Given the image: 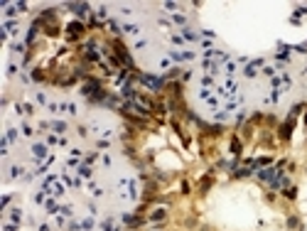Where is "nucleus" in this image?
Masks as SVG:
<instances>
[{
    "label": "nucleus",
    "instance_id": "nucleus-12",
    "mask_svg": "<svg viewBox=\"0 0 307 231\" xmlns=\"http://www.w3.org/2000/svg\"><path fill=\"white\" fill-rule=\"evenodd\" d=\"M121 30H123V32H130V34H140V27H138V25H123Z\"/></svg>",
    "mask_w": 307,
    "mask_h": 231
},
{
    "label": "nucleus",
    "instance_id": "nucleus-14",
    "mask_svg": "<svg viewBox=\"0 0 307 231\" xmlns=\"http://www.w3.org/2000/svg\"><path fill=\"white\" fill-rule=\"evenodd\" d=\"M52 128H54L57 133H64V131H67V123H64V121H54V123H52Z\"/></svg>",
    "mask_w": 307,
    "mask_h": 231
},
{
    "label": "nucleus",
    "instance_id": "nucleus-23",
    "mask_svg": "<svg viewBox=\"0 0 307 231\" xmlns=\"http://www.w3.org/2000/svg\"><path fill=\"white\" fill-rule=\"evenodd\" d=\"M143 47H147V39H138L135 42V49H143Z\"/></svg>",
    "mask_w": 307,
    "mask_h": 231
},
{
    "label": "nucleus",
    "instance_id": "nucleus-21",
    "mask_svg": "<svg viewBox=\"0 0 307 231\" xmlns=\"http://www.w3.org/2000/svg\"><path fill=\"white\" fill-rule=\"evenodd\" d=\"M32 79H34V81H42V79H44L42 69H34V71H32Z\"/></svg>",
    "mask_w": 307,
    "mask_h": 231
},
{
    "label": "nucleus",
    "instance_id": "nucleus-9",
    "mask_svg": "<svg viewBox=\"0 0 307 231\" xmlns=\"http://www.w3.org/2000/svg\"><path fill=\"white\" fill-rule=\"evenodd\" d=\"M172 22H174V25H187V17H184L182 12H172Z\"/></svg>",
    "mask_w": 307,
    "mask_h": 231
},
{
    "label": "nucleus",
    "instance_id": "nucleus-28",
    "mask_svg": "<svg viewBox=\"0 0 307 231\" xmlns=\"http://www.w3.org/2000/svg\"><path fill=\"white\" fill-rule=\"evenodd\" d=\"M182 194H189V182H182Z\"/></svg>",
    "mask_w": 307,
    "mask_h": 231
},
{
    "label": "nucleus",
    "instance_id": "nucleus-4",
    "mask_svg": "<svg viewBox=\"0 0 307 231\" xmlns=\"http://www.w3.org/2000/svg\"><path fill=\"white\" fill-rule=\"evenodd\" d=\"M67 32H69V37H79V34H84V25L81 22H71L67 27Z\"/></svg>",
    "mask_w": 307,
    "mask_h": 231
},
{
    "label": "nucleus",
    "instance_id": "nucleus-7",
    "mask_svg": "<svg viewBox=\"0 0 307 231\" xmlns=\"http://www.w3.org/2000/svg\"><path fill=\"white\" fill-rule=\"evenodd\" d=\"M165 211H167V209L160 207V209H155V211L150 214V219H152V221H160V219H165Z\"/></svg>",
    "mask_w": 307,
    "mask_h": 231
},
{
    "label": "nucleus",
    "instance_id": "nucleus-30",
    "mask_svg": "<svg viewBox=\"0 0 307 231\" xmlns=\"http://www.w3.org/2000/svg\"><path fill=\"white\" fill-rule=\"evenodd\" d=\"M39 231H52V226L49 224H39Z\"/></svg>",
    "mask_w": 307,
    "mask_h": 231
},
{
    "label": "nucleus",
    "instance_id": "nucleus-8",
    "mask_svg": "<svg viewBox=\"0 0 307 231\" xmlns=\"http://www.w3.org/2000/svg\"><path fill=\"white\" fill-rule=\"evenodd\" d=\"M10 219H12V224H20L22 221V209H10Z\"/></svg>",
    "mask_w": 307,
    "mask_h": 231
},
{
    "label": "nucleus",
    "instance_id": "nucleus-1",
    "mask_svg": "<svg viewBox=\"0 0 307 231\" xmlns=\"http://www.w3.org/2000/svg\"><path fill=\"white\" fill-rule=\"evenodd\" d=\"M138 79H140V84H145V86H147V89H152V91H160V89H162V84H165V76L160 79V76H150V74H140Z\"/></svg>",
    "mask_w": 307,
    "mask_h": 231
},
{
    "label": "nucleus",
    "instance_id": "nucleus-31",
    "mask_svg": "<svg viewBox=\"0 0 307 231\" xmlns=\"http://www.w3.org/2000/svg\"><path fill=\"white\" fill-rule=\"evenodd\" d=\"M5 231H15V224H5Z\"/></svg>",
    "mask_w": 307,
    "mask_h": 231
},
{
    "label": "nucleus",
    "instance_id": "nucleus-17",
    "mask_svg": "<svg viewBox=\"0 0 307 231\" xmlns=\"http://www.w3.org/2000/svg\"><path fill=\"white\" fill-rule=\"evenodd\" d=\"M91 194H94L96 199H101V197H103V189L99 187V184H91Z\"/></svg>",
    "mask_w": 307,
    "mask_h": 231
},
{
    "label": "nucleus",
    "instance_id": "nucleus-25",
    "mask_svg": "<svg viewBox=\"0 0 307 231\" xmlns=\"http://www.w3.org/2000/svg\"><path fill=\"white\" fill-rule=\"evenodd\" d=\"M79 135L86 138V135H89V128H86V126H79Z\"/></svg>",
    "mask_w": 307,
    "mask_h": 231
},
{
    "label": "nucleus",
    "instance_id": "nucleus-5",
    "mask_svg": "<svg viewBox=\"0 0 307 231\" xmlns=\"http://www.w3.org/2000/svg\"><path fill=\"white\" fill-rule=\"evenodd\" d=\"M76 172H79V177H86V180H89V177L94 175L91 165H79V170H76Z\"/></svg>",
    "mask_w": 307,
    "mask_h": 231
},
{
    "label": "nucleus",
    "instance_id": "nucleus-16",
    "mask_svg": "<svg viewBox=\"0 0 307 231\" xmlns=\"http://www.w3.org/2000/svg\"><path fill=\"white\" fill-rule=\"evenodd\" d=\"M283 194H285L287 199H295V197H297V189H295V187H285V192H283Z\"/></svg>",
    "mask_w": 307,
    "mask_h": 231
},
{
    "label": "nucleus",
    "instance_id": "nucleus-11",
    "mask_svg": "<svg viewBox=\"0 0 307 231\" xmlns=\"http://www.w3.org/2000/svg\"><path fill=\"white\" fill-rule=\"evenodd\" d=\"M197 96H199V101H209L211 96H214V91H209V89H199Z\"/></svg>",
    "mask_w": 307,
    "mask_h": 231
},
{
    "label": "nucleus",
    "instance_id": "nucleus-13",
    "mask_svg": "<svg viewBox=\"0 0 307 231\" xmlns=\"http://www.w3.org/2000/svg\"><path fill=\"white\" fill-rule=\"evenodd\" d=\"M226 118H229V113H226V111H214V121H219V123H224Z\"/></svg>",
    "mask_w": 307,
    "mask_h": 231
},
{
    "label": "nucleus",
    "instance_id": "nucleus-3",
    "mask_svg": "<svg viewBox=\"0 0 307 231\" xmlns=\"http://www.w3.org/2000/svg\"><path fill=\"white\" fill-rule=\"evenodd\" d=\"M292 126H295V121H290V118L283 123V128H280V138H283V140H287V138H290V133H292Z\"/></svg>",
    "mask_w": 307,
    "mask_h": 231
},
{
    "label": "nucleus",
    "instance_id": "nucleus-10",
    "mask_svg": "<svg viewBox=\"0 0 307 231\" xmlns=\"http://www.w3.org/2000/svg\"><path fill=\"white\" fill-rule=\"evenodd\" d=\"M182 37H184L187 42H197V39H199V34L192 32V30H184V32H182Z\"/></svg>",
    "mask_w": 307,
    "mask_h": 231
},
{
    "label": "nucleus",
    "instance_id": "nucleus-15",
    "mask_svg": "<svg viewBox=\"0 0 307 231\" xmlns=\"http://www.w3.org/2000/svg\"><path fill=\"white\" fill-rule=\"evenodd\" d=\"M59 214H62V216H74V209H71L69 204H64V207H59Z\"/></svg>",
    "mask_w": 307,
    "mask_h": 231
},
{
    "label": "nucleus",
    "instance_id": "nucleus-22",
    "mask_svg": "<svg viewBox=\"0 0 307 231\" xmlns=\"http://www.w3.org/2000/svg\"><path fill=\"white\" fill-rule=\"evenodd\" d=\"M211 84H214V79H211V76H202V89L211 86Z\"/></svg>",
    "mask_w": 307,
    "mask_h": 231
},
{
    "label": "nucleus",
    "instance_id": "nucleus-6",
    "mask_svg": "<svg viewBox=\"0 0 307 231\" xmlns=\"http://www.w3.org/2000/svg\"><path fill=\"white\" fill-rule=\"evenodd\" d=\"M231 155L239 160V155H241V140H239V138H234V140H231Z\"/></svg>",
    "mask_w": 307,
    "mask_h": 231
},
{
    "label": "nucleus",
    "instance_id": "nucleus-20",
    "mask_svg": "<svg viewBox=\"0 0 307 231\" xmlns=\"http://www.w3.org/2000/svg\"><path fill=\"white\" fill-rule=\"evenodd\" d=\"M81 229L91 231V229H94V221H91V219H84V221H81Z\"/></svg>",
    "mask_w": 307,
    "mask_h": 231
},
{
    "label": "nucleus",
    "instance_id": "nucleus-18",
    "mask_svg": "<svg viewBox=\"0 0 307 231\" xmlns=\"http://www.w3.org/2000/svg\"><path fill=\"white\" fill-rule=\"evenodd\" d=\"M5 140H7V143H15V140H17V131H12V128H10V131H7V138H5Z\"/></svg>",
    "mask_w": 307,
    "mask_h": 231
},
{
    "label": "nucleus",
    "instance_id": "nucleus-19",
    "mask_svg": "<svg viewBox=\"0 0 307 231\" xmlns=\"http://www.w3.org/2000/svg\"><path fill=\"white\" fill-rule=\"evenodd\" d=\"M20 175H22V167H12V170H10V177H12V180H15V177H20Z\"/></svg>",
    "mask_w": 307,
    "mask_h": 231
},
{
    "label": "nucleus",
    "instance_id": "nucleus-2",
    "mask_svg": "<svg viewBox=\"0 0 307 231\" xmlns=\"http://www.w3.org/2000/svg\"><path fill=\"white\" fill-rule=\"evenodd\" d=\"M44 155H47V145H44V143H34L32 145V158L34 160H42Z\"/></svg>",
    "mask_w": 307,
    "mask_h": 231
},
{
    "label": "nucleus",
    "instance_id": "nucleus-26",
    "mask_svg": "<svg viewBox=\"0 0 307 231\" xmlns=\"http://www.w3.org/2000/svg\"><path fill=\"white\" fill-rule=\"evenodd\" d=\"M34 99H37V103H47V96H44V94H37Z\"/></svg>",
    "mask_w": 307,
    "mask_h": 231
},
{
    "label": "nucleus",
    "instance_id": "nucleus-27",
    "mask_svg": "<svg viewBox=\"0 0 307 231\" xmlns=\"http://www.w3.org/2000/svg\"><path fill=\"white\" fill-rule=\"evenodd\" d=\"M34 202H37V204H44V194H42V192H39V194H34Z\"/></svg>",
    "mask_w": 307,
    "mask_h": 231
},
{
    "label": "nucleus",
    "instance_id": "nucleus-29",
    "mask_svg": "<svg viewBox=\"0 0 307 231\" xmlns=\"http://www.w3.org/2000/svg\"><path fill=\"white\" fill-rule=\"evenodd\" d=\"M202 34H204V37H209V39H214V37H216V34L211 32V30H204V32H202Z\"/></svg>",
    "mask_w": 307,
    "mask_h": 231
},
{
    "label": "nucleus",
    "instance_id": "nucleus-24",
    "mask_svg": "<svg viewBox=\"0 0 307 231\" xmlns=\"http://www.w3.org/2000/svg\"><path fill=\"white\" fill-rule=\"evenodd\" d=\"M22 135H27V138L32 135V128H30V126H25V123H22Z\"/></svg>",
    "mask_w": 307,
    "mask_h": 231
}]
</instances>
